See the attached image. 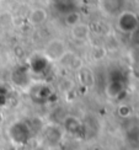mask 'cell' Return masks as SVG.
I'll return each mask as SVG.
<instances>
[{
    "mask_svg": "<svg viewBox=\"0 0 139 150\" xmlns=\"http://www.w3.org/2000/svg\"><path fill=\"white\" fill-rule=\"evenodd\" d=\"M65 43L62 40H52L47 43L43 51V55L50 62H59L60 58L67 53Z\"/></svg>",
    "mask_w": 139,
    "mask_h": 150,
    "instance_id": "obj_1",
    "label": "cell"
},
{
    "mask_svg": "<svg viewBox=\"0 0 139 150\" xmlns=\"http://www.w3.org/2000/svg\"><path fill=\"white\" fill-rule=\"evenodd\" d=\"M139 25L137 15L132 11H122L118 15V28L124 33H132Z\"/></svg>",
    "mask_w": 139,
    "mask_h": 150,
    "instance_id": "obj_2",
    "label": "cell"
},
{
    "mask_svg": "<svg viewBox=\"0 0 139 150\" xmlns=\"http://www.w3.org/2000/svg\"><path fill=\"white\" fill-rule=\"evenodd\" d=\"M106 95L110 98H119L121 93L124 91V84L122 79H111L106 86Z\"/></svg>",
    "mask_w": 139,
    "mask_h": 150,
    "instance_id": "obj_3",
    "label": "cell"
},
{
    "mask_svg": "<svg viewBox=\"0 0 139 150\" xmlns=\"http://www.w3.org/2000/svg\"><path fill=\"white\" fill-rule=\"evenodd\" d=\"M101 6L109 15H119L124 6V0H101Z\"/></svg>",
    "mask_w": 139,
    "mask_h": 150,
    "instance_id": "obj_4",
    "label": "cell"
},
{
    "mask_svg": "<svg viewBox=\"0 0 139 150\" xmlns=\"http://www.w3.org/2000/svg\"><path fill=\"white\" fill-rule=\"evenodd\" d=\"M72 36L77 41H86L90 37V26L83 22L74 25L72 27Z\"/></svg>",
    "mask_w": 139,
    "mask_h": 150,
    "instance_id": "obj_5",
    "label": "cell"
},
{
    "mask_svg": "<svg viewBox=\"0 0 139 150\" xmlns=\"http://www.w3.org/2000/svg\"><path fill=\"white\" fill-rule=\"evenodd\" d=\"M78 78L80 84L84 87H92L95 84V76L92 70H90L89 68L86 67H81L79 71H78Z\"/></svg>",
    "mask_w": 139,
    "mask_h": 150,
    "instance_id": "obj_6",
    "label": "cell"
},
{
    "mask_svg": "<svg viewBox=\"0 0 139 150\" xmlns=\"http://www.w3.org/2000/svg\"><path fill=\"white\" fill-rule=\"evenodd\" d=\"M46 20H47V11L43 8H36L28 15V22L32 26H40V25L45 23Z\"/></svg>",
    "mask_w": 139,
    "mask_h": 150,
    "instance_id": "obj_7",
    "label": "cell"
},
{
    "mask_svg": "<svg viewBox=\"0 0 139 150\" xmlns=\"http://www.w3.org/2000/svg\"><path fill=\"white\" fill-rule=\"evenodd\" d=\"M63 126H64L65 130L68 133H70L73 135H77L80 133L81 130V122L74 116H68L63 121Z\"/></svg>",
    "mask_w": 139,
    "mask_h": 150,
    "instance_id": "obj_8",
    "label": "cell"
},
{
    "mask_svg": "<svg viewBox=\"0 0 139 150\" xmlns=\"http://www.w3.org/2000/svg\"><path fill=\"white\" fill-rule=\"evenodd\" d=\"M64 21H65V23L68 25V26L73 27L74 25L80 22V14L77 11H69V12H67V15L64 17Z\"/></svg>",
    "mask_w": 139,
    "mask_h": 150,
    "instance_id": "obj_9",
    "label": "cell"
},
{
    "mask_svg": "<svg viewBox=\"0 0 139 150\" xmlns=\"http://www.w3.org/2000/svg\"><path fill=\"white\" fill-rule=\"evenodd\" d=\"M105 55H106V49L105 48H102V47H95L94 48V51H92L94 59L101 60V59H104Z\"/></svg>",
    "mask_w": 139,
    "mask_h": 150,
    "instance_id": "obj_10",
    "label": "cell"
},
{
    "mask_svg": "<svg viewBox=\"0 0 139 150\" xmlns=\"http://www.w3.org/2000/svg\"><path fill=\"white\" fill-rule=\"evenodd\" d=\"M117 112H118L119 117H122V118H128L130 116V108H129V106H126V105L119 106Z\"/></svg>",
    "mask_w": 139,
    "mask_h": 150,
    "instance_id": "obj_11",
    "label": "cell"
},
{
    "mask_svg": "<svg viewBox=\"0 0 139 150\" xmlns=\"http://www.w3.org/2000/svg\"><path fill=\"white\" fill-rule=\"evenodd\" d=\"M130 35H132V42H133L134 45L139 46V25H138L137 28H135Z\"/></svg>",
    "mask_w": 139,
    "mask_h": 150,
    "instance_id": "obj_12",
    "label": "cell"
},
{
    "mask_svg": "<svg viewBox=\"0 0 139 150\" xmlns=\"http://www.w3.org/2000/svg\"><path fill=\"white\" fill-rule=\"evenodd\" d=\"M94 150H102V149H101V148H95Z\"/></svg>",
    "mask_w": 139,
    "mask_h": 150,
    "instance_id": "obj_13",
    "label": "cell"
},
{
    "mask_svg": "<svg viewBox=\"0 0 139 150\" xmlns=\"http://www.w3.org/2000/svg\"><path fill=\"white\" fill-rule=\"evenodd\" d=\"M32 1H40V0H32Z\"/></svg>",
    "mask_w": 139,
    "mask_h": 150,
    "instance_id": "obj_14",
    "label": "cell"
}]
</instances>
